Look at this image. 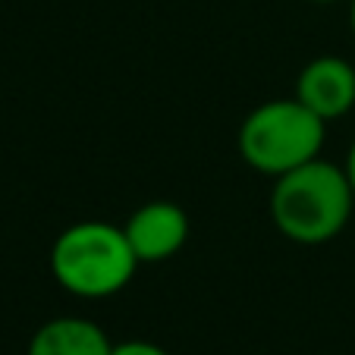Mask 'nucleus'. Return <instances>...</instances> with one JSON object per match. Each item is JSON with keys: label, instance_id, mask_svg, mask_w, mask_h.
Wrapping results in <instances>:
<instances>
[{"label": "nucleus", "instance_id": "obj_10", "mask_svg": "<svg viewBox=\"0 0 355 355\" xmlns=\"http://www.w3.org/2000/svg\"><path fill=\"white\" fill-rule=\"evenodd\" d=\"M311 3H334V0H311Z\"/></svg>", "mask_w": 355, "mask_h": 355}, {"label": "nucleus", "instance_id": "obj_1", "mask_svg": "<svg viewBox=\"0 0 355 355\" xmlns=\"http://www.w3.org/2000/svg\"><path fill=\"white\" fill-rule=\"evenodd\" d=\"M355 192L346 170L315 161L277 176L270 189V220L286 239L299 245H321L346 230Z\"/></svg>", "mask_w": 355, "mask_h": 355}, {"label": "nucleus", "instance_id": "obj_4", "mask_svg": "<svg viewBox=\"0 0 355 355\" xmlns=\"http://www.w3.org/2000/svg\"><path fill=\"white\" fill-rule=\"evenodd\" d=\"M139 264H161L186 245L189 217L173 201H148L123 227Z\"/></svg>", "mask_w": 355, "mask_h": 355}, {"label": "nucleus", "instance_id": "obj_3", "mask_svg": "<svg viewBox=\"0 0 355 355\" xmlns=\"http://www.w3.org/2000/svg\"><path fill=\"white\" fill-rule=\"evenodd\" d=\"M327 129L299 98L264 101L239 126V155L264 176H283L321 157Z\"/></svg>", "mask_w": 355, "mask_h": 355}, {"label": "nucleus", "instance_id": "obj_9", "mask_svg": "<svg viewBox=\"0 0 355 355\" xmlns=\"http://www.w3.org/2000/svg\"><path fill=\"white\" fill-rule=\"evenodd\" d=\"M349 22H352V35H355V0L349 3Z\"/></svg>", "mask_w": 355, "mask_h": 355}, {"label": "nucleus", "instance_id": "obj_7", "mask_svg": "<svg viewBox=\"0 0 355 355\" xmlns=\"http://www.w3.org/2000/svg\"><path fill=\"white\" fill-rule=\"evenodd\" d=\"M110 355H170L167 349H161L157 343H148V340H126V343H116L110 349Z\"/></svg>", "mask_w": 355, "mask_h": 355}, {"label": "nucleus", "instance_id": "obj_5", "mask_svg": "<svg viewBox=\"0 0 355 355\" xmlns=\"http://www.w3.org/2000/svg\"><path fill=\"white\" fill-rule=\"evenodd\" d=\"M295 98L324 123L340 120L355 107V67L334 54L315 57L295 79Z\"/></svg>", "mask_w": 355, "mask_h": 355}, {"label": "nucleus", "instance_id": "obj_2", "mask_svg": "<svg viewBox=\"0 0 355 355\" xmlns=\"http://www.w3.org/2000/svg\"><path fill=\"white\" fill-rule=\"evenodd\" d=\"M139 258L123 227L82 220L67 227L51 248V274L79 299H107L132 280Z\"/></svg>", "mask_w": 355, "mask_h": 355}, {"label": "nucleus", "instance_id": "obj_6", "mask_svg": "<svg viewBox=\"0 0 355 355\" xmlns=\"http://www.w3.org/2000/svg\"><path fill=\"white\" fill-rule=\"evenodd\" d=\"M114 343L88 318H54L28 340L26 355H110Z\"/></svg>", "mask_w": 355, "mask_h": 355}, {"label": "nucleus", "instance_id": "obj_8", "mask_svg": "<svg viewBox=\"0 0 355 355\" xmlns=\"http://www.w3.org/2000/svg\"><path fill=\"white\" fill-rule=\"evenodd\" d=\"M343 170H346V180H349V186H352V192H355V141L349 145V155H346Z\"/></svg>", "mask_w": 355, "mask_h": 355}]
</instances>
